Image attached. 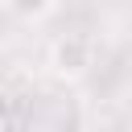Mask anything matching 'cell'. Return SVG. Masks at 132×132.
<instances>
[{
  "mask_svg": "<svg viewBox=\"0 0 132 132\" xmlns=\"http://www.w3.org/2000/svg\"><path fill=\"white\" fill-rule=\"evenodd\" d=\"M91 66H95V41H91L87 33H62V37L50 45V70H54L58 78L74 82V78L91 74Z\"/></svg>",
  "mask_w": 132,
  "mask_h": 132,
  "instance_id": "cell-1",
  "label": "cell"
},
{
  "mask_svg": "<svg viewBox=\"0 0 132 132\" xmlns=\"http://www.w3.org/2000/svg\"><path fill=\"white\" fill-rule=\"evenodd\" d=\"M4 8H8V16H12V21L37 25V21H45V16L58 8V0H4Z\"/></svg>",
  "mask_w": 132,
  "mask_h": 132,
  "instance_id": "cell-2",
  "label": "cell"
}]
</instances>
